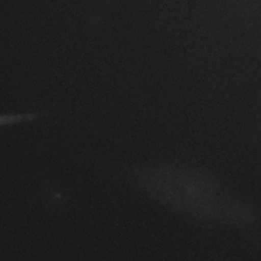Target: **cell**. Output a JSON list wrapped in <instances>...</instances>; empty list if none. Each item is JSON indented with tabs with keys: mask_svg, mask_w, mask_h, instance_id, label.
<instances>
[{
	"mask_svg": "<svg viewBox=\"0 0 261 261\" xmlns=\"http://www.w3.org/2000/svg\"><path fill=\"white\" fill-rule=\"evenodd\" d=\"M45 114V111H30L18 113H0V128L7 125L33 121Z\"/></svg>",
	"mask_w": 261,
	"mask_h": 261,
	"instance_id": "1",
	"label": "cell"
}]
</instances>
